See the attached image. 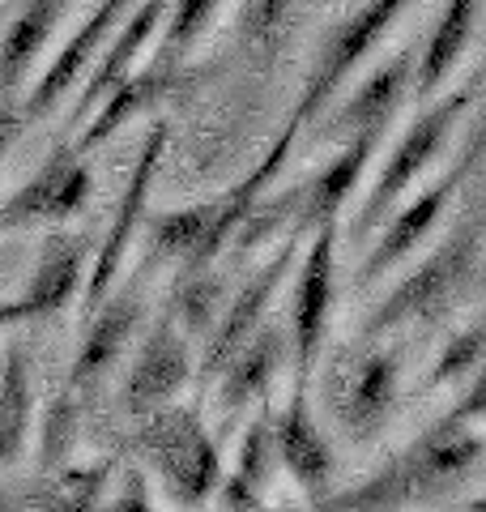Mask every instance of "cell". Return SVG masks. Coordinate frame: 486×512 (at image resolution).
<instances>
[{"label":"cell","instance_id":"cell-10","mask_svg":"<svg viewBox=\"0 0 486 512\" xmlns=\"http://www.w3.org/2000/svg\"><path fill=\"white\" fill-rule=\"evenodd\" d=\"M154 265H141L137 278H128L124 286H111L107 299L86 316V338H81L73 367H69V380L64 389H73L77 397H94V389L111 376V367L120 363V355L133 342V333L145 316V295H141V278L150 274Z\"/></svg>","mask_w":486,"mask_h":512},{"label":"cell","instance_id":"cell-7","mask_svg":"<svg viewBox=\"0 0 486 512\" xmlns=\"http://www.w3.org/2000/svg\"><path fill=\"white\" fill-rule=\"evenodd\" d=\"M167 141H171V128L167 120H158L150 133L141 137V150H137V163L128 171V184L116 201V214H111V231L103 239L99 256H90V278H86V295H81V312H94L99 303L107 299V291L116 286L120 278V265L128 248H133V239L141 231L145 214H150V188L158 180V167H162V154H167Z\"/></svg>","mask_w":486,"mask_h":512},{"label":"cell","instance_id":"cell-29","mask_svg":"<svg viewBox=\"0 0 486 512\" xmlns=\"http://www.w3.org/2000/svg\"><path fill=\"white\" fill-rule=\"evenodd\" d=\"M226 303V286L214 269H197V274H175V286H171V316H180V325L188 338L197 333H209V325L218 320Z\"/></svg>","mask_w":486,"mask_h":512},{"label":"cell","instance_id":"cell-32","mask_svg":"<svg viewBox=\"0 0 486 512\" xmlns=\"http://www.w3.org/2000/svg\"><path fill=\"white\" fill-rule=\"evenodd\" d=\"M295 0H243V39L252 47H273Z\"/></svg>","mask_w":486,"mask_h":512},{"label":"cell","instance_id":"cell-33","mask_svg":"<svg viewBox=\"0 0 486 512\" xmlns=\"http://www.w3.org/2000/svg\"><path fill=\"white\" fill-rule=\"evenodd\" d=\"M111 508H116V512H150V508H154L150 483H145L141 470H128V474H124V487L111 495Z\"/></svg>","mask_w":486,"mask_h":512},{"label":"cell","instance_id":"cell-4","mask_svg":"<svg viewBox=\"0 0 486 512\" xmlns=\"http://www.w3.org/2000/svg\"><path fill=\"white\" fill-rule=\"evenodd\" d=\"M474 103H478V77H474V82H465L461 90L440 94V99H435L431 107H423V111H418V116L410 120V128L401 133V141L393 146V154L384 158L376 184L367 188L363 210H359V218H354V231H350L354 244H367V235L388 218V210H393V205L401 201V192L410 188L418 175H423V171L435 163V154L448 146L452 128L461 124V116H465V111L474 107Z\"/></svg>","mask_w":486,"mask_h":512},{"label":"cell","instance_id":"cell-35","mask_svg":"<svg viewBox=\"0 0 486 512\" xmlns=\"http://www.w3.org/2000/svg\"><path fill=\"white\" fill-rule=\"evenodd\" d=\"M18 141V128H13V120L0 124V171H5V158H9V146Z\"/></svg>","mask_w":486,"mask_h":512},{"label":"cell","instance_id":"cell-25","mask_svg":"<svg viewBox=\"0 0 486 512\" xmlns=\"http://www.w3.org/2000/svg\"><path fill=\"white\" fill-rule=\"evenodd\" d=\"M273 470H278V453H273V419L269 414H256L252 427L243 431V440H239L235 466L222 470L218 487H214L218 508H226V512L261 508V495L269 487Z\"/></svg>","mask_w":486,"mask_h":512},{"label":"cell","instance_id":"cell-24","mask_svg":"<svg viewBox=\"0 0 486 512\" xmlns=\"http://www.w3.org/2000/svg\"><path fill=\"white\" fill-rule=\"evenodd\" d=\"M111 470L116 461H99V466H56L43 470V483H35L30 491H0L5 500L0 508H30V512H90L103 508V495L111 483Z\"/></svg>","mask_w":486,"mask_h":512},{"label":"cell","instance_id":"cell-19","mask_svg":"<svg viewBox=\"0 0 486 512\" xmlns=\"http://www.w3.org/2000/svg\"><path fill=\"white\" fill-rule=\"evenodd\" d=\"M184 64H167V60H150V69H133L124 82L107 94V99L90 111V120L81 124V137H77V154H90L99 150L103 141H111V133H120L128 120L154 111L167 94L184 82Z\"/></svg>","mask_w":486,"mask_h":512},{"label":"cell","instance_id":"cell-9","mask_svg":"<svg viewBox=\"0 0 486 512\" xmlns=\"http://www.w3.org/2000/svg\"><path fill=\"white\" fill-rule=\"evenodd\" d=\"M405 5H410V0H367V5L354 13V18H346L342 26L333 30L329 43L320 47L312 73H307V82H303L299 107H295L299 128H307L316 116H324V107L333 103L337 86H342L346 77L367 60V52L384 39V30L401 18Z\"/></svg>","mask_w":486,"mask_h":512},{"label":"cell","instance_id":"cell-1","mask_svg":"<svg viewBox=\"0 0 486 512\" xmlns=\"http://www.w3.org/2000/svg\"><path fill=\"white\" fill-rule=\"evenodd\" d=\"M486 376L474 372L461 402L444 419H435L427 431H418L410 448L388 461L384 470L363 478L359 487H346L342 495H324L316 508L333 512H384V508H410L465 487V478L482 466L486 457Z\"/></svg>","mask_w":486,"mask_h":512},{"label":"cell","instance_id":"cell-34","mask_svg":"<svg viewBox=\"0 0 486 512\" xmlns=\"http://www.w3.org/2000/svg\"><path fill=\"white\" fill-rule=\"evenodd\" d=\"M26 320H35V316H30V303L26 299H0V329L26 325Z\"/></svg>","mask_w":486,"mask_h":512},{"label":"cell","instance_id":"cell-20","mask_svg":"<svg viewBox=\"0 0 486 512\" xmlns=\"http://www.w3.org/2000/svg\"><path fill=\"white\" fill-rule=\"evenodd\" d=\"M282 363H286V333L273 329V325H261L214 376L218 380L214 397H218L222 423H231L235 414L248 410V402H261V397L269 393L273 376L282 372Z\"/></svg>","mask_w":486,"mask_h":512},{"label":"cell","instance_id":"cell-12","mask_svg":"<svg viewBox=\"0 0 486 512\" xmlns=\"http://www.w3.org/2000/svg\"><path fill=\"white\" fill-rule=\"evenodd\" d=\"M128 9H133V0H99V5L90 9V18L81 22L69 35V43H64L60 52L52 56V64L43 69V77L22 94L18 111H13V128H18V133H22V128L43 124L64 103V94L77 86V77L86 73L90 60L103 52V43L111 39V30L124 22Z\"/></svg>","mask_w":486,"mask_h":512},{"label":"cell","instance_id":"cell-16","mask_svg":"<svg viewBox=\"0 0 486 512\" xmlns=\"http://www.w3.org/2000/svg\"><path fill=\"white\" fill-rule=\"evenodd\" d=\"M401 389V355L397 350H367L350 363V372L337 389V414L354 444L380 440V431L393 419Z\"/></svg>","mask_w":486,"mask_h":512},{"label":"cell","instance_id":"cell-21","mask_svg":"<svg viewBox=\"0 0 486 512\" xmlns=\"http://www.w3.org/2000/svg\"><path fill=\"white\" fill-rule=\"evenodd\" d=\"M90 231H56L47 235V244L39 252V265L26 282V303L30 316L47 320L60 316L69 303L77 299L81 282H86V265H90Z\"/></svg>","mask_w":486,"mask_h":512},{"label":"cell","instance_id":"cell-14","mask_svg":"<svg viewBox=\"0 0 486 512\" xmlns=\"http://www.w3.org/2000/svg\"><path fill=\"white\" fill-rule=\"evenodd\" d=\"M273 453H278V466L286 470L290 483L307 495L312 508L333 491L337 461H333V448L324 440V431L316 427V414H312L303 384L290 389L286 410L273 419Z\"/></svg>","mask_w":486,"mask_h":512},{"label":"cell","instance_id":"cell-2","mask_svg":"<svg viewBox=\"0 0 486 512\" xmlns=\"http://www.w3.org/2000/svg\"><path fill=\"white\" fill-rule=\"evenodd\" d=\"M482 278V218L469 210L427 261H418L393 291H388L363 320V342H380L384 333L405 325H440L474 295Z\"/></svg>","mask_w":486,"mask_h":512},{"label":"cell","instance_id":"cell-28","mask_svg":"<svg viewBox=\"0 0 486 512\" xmlns=\"http://www.w3.org/2000/svg\"><path fill=\"white\" fill-rule=\"evenodd\" d=\"M218 9H222V0H171V9H167V18H162V35L158 47H154V60H167V64H184L188 52L201 43V35L209 26H214L218 18Z\"/></svg>","mask_w":486,"mask_h":512},{"label":"cell","instance_id":"cell-31","mask_svg":"<svg viewBox=\"0 0 486 512\" xmlns=\"http://www.w3.org/2000/svg\"><path fill=\"white\" fill-rule=\"evenodd\" d=\"M81 410H86V397H77L73 389H60V397L47 410V423H43V448H39V466L43 470H56L69 461L73 444H77V423H81Z\"/></svg>","mask_w":486,"mask_h":512},{"label":"cell","instance_id":"cell-6","mask_svg":"<svg viewBox=\"0 0 486 512\" xmlns=\"http://www.w3.org/2000/svg\"><path fill=\"white\" fill-rule=\"evenodd\" d=\"M478 158H482V137L474 133V137H469V146L461 150V158L440 175V180L418 192L414 201H405L401 210L388 218L384 235L367 248V256L359 261V274H354V286H359V291H367V286L380 282L393 265H401L405 256L418 252V244H423V239L440 227V218L448 214V205L457 201V192L469 184V175L478 171Z\"/></svg>","mask_w":486,"mask_h":512},{"label":"cell","instance_id":"cell-18","mask_svg":"<svg viewBox=\"0 0 486 512\" xmlns=\"http://www.w3.org/2000/svg\"><path fill=\"white\" fill-rule=\"evenodd\" d=\"M69 5L73 0H22L18 18L9 22L5 39H0V124L13 120V111H18L22 94H26L30 73H35L43 47L52 43Z\"/></svg>","mask_w":486,"mask_h":512},{"label":"cell","instance_id":"cell-13","mask_svg":"<svg viewBox=\"0 0 486 512\" xmlns=\"http://www.w3.org/2000/svg\"><path fill=\"white\" fill-rule=\"evenodd\" d=\"M188 380H192V338L175 325L171 312H162L154 320L150 338L141 342L133 367H128L124 410L133 414V419H141V414L175 402Z\"/></svg>","mask_w":486,"mask_h":512},{"label":"cell","instance_id":"cell-5","mask_svg":"<svg viewBox=\"0 0 486 512\" xmlns=\"http://www.w3.org/2000/svg\"><path fill=\"white\" fill-rule=\"evenodd\" d=\"M307 248H299L295 269V291H290V329L286 350L295 359V384L312 380L316 359L329 338V316H333V286H337V239H342V218H329L307 231Z\"/></svg>","mask_w":486,"mask_h":512},{"label":"cell","instance_id":"cell-26","mask_svg":"<svg viewBox=\"0 0 486 512\" xmlns=\"http://www.w3.org/2000/svg\"><path fill=\"white\" fill-rule=\"evenodd\" d=\"M35 423V380H30V355L22 342L9 346L0 367V470L18 466Z\"/></svg>","mask_w":486,"mask_h":512},{"label":"cell","instance_id":"cell-30","mask_svg":"<svg viewBox=\"0 0 486 512\" xmlns=\"http://www.w3.org/2000/svg\"><path fill=\"white\" fill-rule=\"evenodd\" d=\"M482 355H486V325L474 320V325H465L461 333H452L444 342L440 359L431 363V372L423 380V389L435 393V389H448V384L469 380L474 372H482Z\"/></svg>","mask_w":486,"mask_h":512},{"label":"cell","instance_id":"cell-8","mask_svg":"<svg viewBox=\"0 0 486 512\" xmlns=\"http://www.w3.org/2000/svg\"><path fill=\"white\" fill-rule=\"evenodd\" d=\"M299 248H303V231H286L278 239V252H273L269 261L222 303L218 320L209 325V342H205V359H201V389H209L214 376H218V367L265 325V316L273 308V299H278L282 282L290 278V269H295V261H299Z\"/></svg>","mask_w":486,"mask_h":512},{"label":"cell","instance_id":"cell-11","mask_svg":"<svg viewBox=\"0 0 486 512\" xmlns=\"http://www.w3.org/2000/svg\"><path fill=\"white\" fill-rule=\"evenodd\" d=\"M90 192H94V175L86 167V158L73 146H56L47 154V163L22 188H13V197L0 205V235L35 227V222L60 227V222H69L86 210Z\"/></svg>","mask_w":486,"mask_h":512},{"label":"cell","instance_id":"cell-27","mask_svg":"<svg viewBox=\"0 0 486 512\" xmlns=\"http://www.w3.org/2000/svg\"><path fill=\"white\" fill-rule=\"evenodd\" d=\"M209 218H214V201L188 205V210H167V214H145L141 227H145V239H150V265L158 261L188 265L209 231Z\"/></svg>","mask_w":486,"mask_h":512},{"label":"cell","instance_id":"cell-22","mask_svg":"<svg viewBox=\"0 0 486 512\" xmlns=\"http://www.w3.org/2000/svg\"><path fill=\"white\" fill-rule=\"evenodd\" d=\"M384 133H359L342 141V154L333 163H324V171H316L312 180H303V201H299V218L295 231H312L329 218H342L346 201L354 197V188L363 184V171L371 167V154L380 150Z\"/></svg>","mask_w":486,"mask_h":512},{"label":"cell","instance_id":"cell-15","mask_svg":"<svg viewBox=\"0 0 486 512\" xmlns=\"http://www.w3.org/2000/svg\"><path fill=\"white\" fill-rule=\"evenodd\" d=\"M410 77H414V52H397L388 56L384 64H376L346 103H337L329 116L316 128V141H346L359 133H384L393 116L401 111L405 94H410Z\"/></svg>","mask_w":486,"mask_h":512},{"label":"cell","instance_id":"cell-23","mask_svg":"<svg viewBox=\"0 0 486 512\" xmlns=\"http://www.w3.org/2000/svg\"><path fill=\"white\" fill-rule=\"evenodd\" d=\"M478 13H482V0H444V9L431 26L423 52L414 56L410 90L418 94V99H431V94L452 77V69L461 64L465 47L478 30Z\"/></svg>","mask_w":486,"mask_h":512},{"label":"cell","instance_id":"cell-3","mask_svg":"<svg viewBox=\"0 0 486 512\" xmlns=\"http://www.w3.org/2000/svg\"><path fill=\"white\" fill-rule=\"evenodd\" d=\"M137 448L145 466L158 474L162 491L171 495V504L197 508L214 495L222 478V453H218V440L209 436L205 419L192 406L167 402L150 414H141Z\"/></svg>","mask_w":486,"mask_h":512},{"label":"cell","instance_id":"cell-17","mask_svg":"<svg viewBox=\"0 0 486 512\" xmlns=\"http://www.w3.org/2000/svg\"><path fill=\"white\" fill-rule=\"evenodd\" d=\"M167 9H171V0H145V5L137 9H128L124 13V22L116 30V39L103 43V52H99V64H94V73L86 77V90L77 94V103L69 111V128H81L90 120V111L99 107L111 90H116L128 73L137 69V60L145 56V47L154 43L158 35V26L162 18H167Z\"/></svg>","mask_w":486,"mask_h":512}]
</instances>
